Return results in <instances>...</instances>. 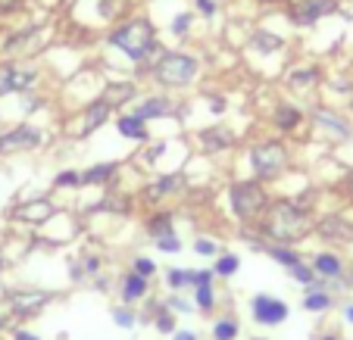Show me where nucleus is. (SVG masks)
I'll return each instance as SVG.
<instances>
[{"label":"nucleus","mask_w":353,"mask_h":340,"mask_svg":"<svg viewBox=\"0 0 353 340\" xmlns=\"http://www.w3.org/2000/svg\"><path fill=\"white\" fill-rule=\"evenodd\" d=\"M197 10L203 16H213V0H197Z\"/></svg>","instance_id":"nucleus-42"},{"label":"nucleus","mask_w":353,"mask_h":340,"mask_svg":"<svg viewBox=\"0 0 353 340\" xmlns=\"http://www.w3.org/2000/svg\"><path fill=\"white\" fill-rule=\"evenodd\" d=\"M75 184H81L79 172H63L60 178H57V187H75Z\"/></svg>","instance_id":"nucleus-36"},{"label":"nucleus","mask_w":353,"mask_h":340,"mask_svg":"<svg viewBox=\"0 0 353 340\" xmlns=\"http://www.w3.org/2000/svg\"><path fill=\"white\" fill-rule=\"evenodd\" d=\"M50 213H54V206L47 200H34V203H28V206L16 209V215H19V219H28V222H44Z\"/></svg>","instance_id":"nucleus-15"},{"label":"nucleus","mask_w":353,"mask_h":340,"mask_svg":"<svg viewBox=\"0 0 353 340\" xmlns=\"http://www.w3.org/2000/svg\"><path fill=\"white\" fill-rule=\"evenodd\" d=\"M163 153V144H157V147H150V150H147V160H157V156H160Z\"/></svg>","instance_id":"nucleus-44"},{"label":"nucleus","mask_w":353,"mask_h":340,"mask_svg":"<svg viewBox=\"0 0 353 340\" xmlns=\"http://www.w3.org/2000/svg\"><path fill=\"white\" fill-rule=\"evenodd\" d=\"M197 75V60L188 54H166L157 66V78L163 85H188V81Z\"/></svg>","instance_id":"nucleus-4"},{"label":"nucleus","mask_w":353,"mask_h":340,"mask_svg":"<svg viewBox=\"0 0 353 340\" xmlns=\"http://www.w3.org/2000/svg\"><path fill=\"white\" fill-rule=\"evenodd\" d=\"M132 97H134V87L132 85H110L107 94H103L100 100L107 103V107H116V103H125V100H132Z\"/></svg>","instance_id":"nucleus-19"},{"label":"nucleus","mask_w":353,"mask_h":340,"mask_svg":"<svg viewBox=\"0 0 353 340\" xmlns=\"http://www.w3.org/2000/svg\"><path fill=\"white\" fill-rule=\"evenodd\" d=\"M175 340H197V337H194V334H188V331H179V334H175Z\"/></svg>","instance_id":"nucleus-46"},{"label":"nucleus","mask_w":353,"mask_h":340,"mask_svg":"<svg viewBox=\"0 0 353 340\" xmlns=\"http://www.w3.org/2000/svg\"><path fill=\"white\" fill-rule=\"evenodd\" d=\"M254 41H256V47H260V50H279V47H281V38H275V34H269V32H256Z\"/></svg>","instance_id":"nucleus-30"},{"label":"nucleus","mask_w":353,"mask_h":340,"mask_svg":"<svg viewBox=\"0 0 353 340\" xmlns=\"http://www.w3.org/2000/svg\"><path fill=\"white\" fill-rule=\"evenodd\" d=\"M16 340H38L34 334H28V331H16Z\"/></svg>","instance_id":"nucleus-45"},{"label":"nucleus","mask_w":353,"mask_h":340,"mask_svg":"<svg viewBox=\"0 0 353 340\" xmlns=\"http://www.w3.org/2000/svg\"><path fill=\"white\" fill-rule=\"evenodd\" d=\"M313 78H316L313 69H307V72H294L291 75V85L294 87H303V85H313Z\"/></svg>","instance_id":"nucleus-34"},{"label":"nucleus","mask_w":353,"mask_h":340,"mask_svg":"<svg viewBox=\"0 0 353 340\" xmlns=\"http://www.w3.org/2000/svg\"><path fill=\"white\" fill-rule=\"evenodd\" d=\"M297 122H300V113L294 107H279L275 109V125H279L281 131H291Z\"/></svg>","instance_id":"nucleus-22"},{"label":"nucleus","mask_w":353,"mask_h":340,"mask_svg":"<svg viewBox=\"0 0 353 340\" xmlns=\"http://www.w3.org/2000/svg\"><path fill=\"white\" fill-rule=\"evenodd\" d=\"M213 334H216V340H234V337H238V321H234V319L216 321Z\"/></svg>","instance_id":"nucleus-26"},{"label":"nucleus","mask_w":353,"mask_h":340,"mask_svg":"<svg viewBox=\"0 0 353 340\" xmlns=\"http://www.w3.org/2000/svg\"><path fill=\"white\" fill-rule=\"evenodd\" d=\"M110 44L125 50L132 60H144V56L150 54V47H154V28H150V22L134 19V22H128V25L116 28V32L110 34Z\"/></svg>","instance_id":"nucleus-2"},{"label":"nucleus","mask_w":353,"mask_h":340,"mask_svg":"<svg viewBox=\"0 0 353 340\" xmlns=\"http://www.w3.org/2000/svg\"><path fill=\"white\" fill-rule=\"evenodd\" d=\"M269 256H272V259H279L281 266H288V268L297 266V262H300V256L294 253L291 247H279V244H275V247H269Z\"/></svg>","instance_id":"nucleus-25"},{"label":"nucleus","mask_w":353,"mask_h":340,"mask_svg":"<svg viewBox=\"0 0 353 340\" xmlns=\"http://www.w3.org/2000/svg\"><path fill=\"white\" fill-rule=\"evenodd\" d=\"M144 290H147V278H141L138 272L128 275L125 284H122V297H125V303H132V300H138V297H144Z\"/></svg>","instance_id":"nucleus-20"},{"label":"nucleus","mask_w":353,"mask_h":340,"mask_svg":"<svg viewBox=\"0 0 353 340\" xmlns=\"http://www.w3.org/2000/svg\"><path fill=\"white\" fill-rule=\"evenodd\" d=\"M291 275L300 281V284H310V281H313V268L300 266V262H297V266H291Z\"/></svg>","instance_id":"nucleus-33"},{"label":"nucleus","mask_w":353,"mask_h":340,"mask_svg":"<svg viewBox=\"0 0 353 340\" xmlns=\"http://www.w3.org/2000/svg\"><path fill=\"white\" fill-rule=\"evenodd\" d=\"M238 272V256H222L219 262H216V275H234Z\"/></svg>","instance_id":"nucleus-31"},{"label":"nucleus","mask_w":353,"mask_h":340,"mask_svg":"<svg viewBox=\"0 0 353 340\" xmlns=\"http://www.w3.org/2000/svg\"><path fill=\"white\" fill-rule=\"evenodd\" d=\"M197 306L203 309V312H210V309L216 306V297H213V287H210V284L197 287Z\"/></svg>","instance_id":"nucleus-29"},{"label":"nucleus","mask_w":353,"mask_h":340,"mask_svg":"<svg viewBox=\"0 0 353 340\" xmlns=\"http://www.w3.org/2000/svg\"><path fill=\"white\" fill-rule=\"evenodd\" d=\"M16 3H19V0H0V13H10V10H16Z\"/></svg>","instance_id":"nucleus-43"},{"label":"nucleus","mask_w":353,"mask_h":340,"mask_svg":"<svg viewBox=\"0 0 353 340\" xmlns=\"http://www.w3.org/2000/svg\"><path fill=\"white\" fill-rule=\"evenodd\" d=\"M316 122H319V125H325V128H332L338 138H347V134H350L347 122H341V119H334V116H328L325 109H319V113H316Z\"/></svg>","instance_id":"nucleus-23"},{"label":"nucleus","mask_w":353,"mask_h":340,"mask_svg":"<svg viewBox=\"0 0 353 340\" xmlns=\"http://www.w3.org/2000/svg\"><path fill=\"white\" fill-rule=\"evenodd\" d=\"M150 234H154V237H169V234H172V215L169 213H163V215H157V219H150Z\"/></svg>","instance_id":"nucleus-24"},{"label":"nucleus","mask_w":353,"mask_h":340,"mask_svg":"<svg viewBox=\"0 0 353 340\" xmlns=\"http://www.w3.org/2000/svg\"><path fill=\"white\" fill-rule=\"evenodd\" d=\"M119 131L125 138H134V140H144L147 138V128H144V119L141 116H122L119 119Z\"/></svg>","instance_id":"nucleus-17"},{"label":"nucleus","mask_w":353,"mask_h":340,"mask_svg":"<svg viewBox=\"0 0 353 340\" xmlns=\"http://www.w3.org/2000/svg\"><path fill=\"white\" fill-rule=\"evenodd\" d=\"M157 247H160L163 253H179V250H181V240L175 237V234H169V237H157Z\"/></svg>","instance_id":"nucleus-32"},{"label":"nucleus","mask_w":353,"mask_h":340,"mask_svg":"<svg viewBox=\"0 0 353 340\" xmlns=\"http://www.w3.org/2000/svg\"><path fill=\"white\" fill-rule=\"evenodd\" d=\"M113 175H116V166H113V162H107V166L88 169V172L81 175V181H85V184H100V181H110Z\"/></svg>","instance_id":"nucleus-21"},{"label":"nucleus","mask_w":353,"mask_h":340,"mask_svg":"<svg viewBox=\"0 0 353 340\" xmlns=\"http://www.w3.org/2000/svg\"><path fill=\"white\" fill-rule=\"evenodd\" d=\"M319 234L325 240H353V225L344 219H325L319 225Z\"/></svg>","instance_id":"nucleus-12"},{"label":"nucleus","mask_w":353,"mask_h":340,"mask_svg":"<svg viewBox=\"0 0 353 340\" xmlns=\"http://www.w3.org/2000/svg\"><path fill=\"white\" fill-rule=\"evenodd\" d=\"M285 147L281 144H260V147L250 150V169H254L256 178H275V175L285 169Z\"/></svg>","instance_id":"nucleus-5"},{"label":"nucleus","mask_w":353,"mask_h":340,"mask_svg":"<svg viewBox=\"0 0 353 340\" xmlns=\"http://www.w3.org/2000/svg\"><path fill=\"white\" fill-rule=\"evenodd\" d=\"M107 116H110V107L103 100H97V103H91V107H88V113H85V125H81V134H94L97 131L100 125H103V122H107Z\"/></svg>","instance_id":"nucleus-13"},{"label":"nucleus","mask_w":353,"mask_h":340,"mask_svg":"<svg viewBox=\"0 0 353 340\" xmlns=\"http://www.w3.org/2000/svg\"><path fill=\"white\" fill-rule=\"evenodd\" d=\"M250 312H254V321H260V325H279V321L288 319V306L269 294H256L254 303H250Z\"/></svg>","instance_id":"nucleus-6"},{"label":"nucleus","mask_w":353,"mask_h":340,"mask_svg":"<svg viewBox=\"0 0 353 340\" xmlns=\"http://www.w3.org/2000/svg\"><path fill=\"white\" fill-rule=\"evenodd\" d=\"M313 272H319L322 278H338L341 275V259L334 253H319L313 262Z\"/></svg>","instance_id":"nucleus-16"},{"label":"nucleus","mask_w":353,"mask_h":340,"mask_svg":"<svg viewBox=\"0 0 353 340\" xmlns=\"http://www.w3.org/2000/svg\"><path fill=\"white\" fill-rule=\"evenodd\" d=\"M307 228H310L307 213L300 206H294V203H275L272 213H269V222H266V234L275 240H281V244L300 240L307 234Z\"/></svg>","instance_id":"nucleus-1"},{"label":"nucleus","mask_w":353,"mask_h":340,"mask_svg":"<svg viewBox=\"0 0 353 340\" xmlns=\"http://www.w3.org/2000/svg\"><path fill=\"white\" fill-rule=\"evenodd\" d=\"M113 319H116V325H119V328H125V331L134 325V315L128 312V309H116V312H113Z\"/></svg>","instance_id":"nucleus-35"},{"label":"nucleus","mask_w":353,"mask_h":340,"mask_svg":"<svg viewBox=\"0 0 353 340\" xmlns=\"http://www.w3.org/2000/svg\"><path fill=\"white\" fill-rule=\"evenodd\" d=\"M134 272H138L141 278H147V275H154V272H157V266H154L150 259H138V262H134Z\"/></svg>","instance_id":"nucleus-38"},{"label":"nucleus","mask_w":353,"mask_h":340,"mask_svg":"<svg viewBox=\"0 0 353 340\" xmlns=\"http://www.w3.org/2000/svg\"><path fill=\"white\" fill-rule=\"evenodd\" d=\"M347 193H350V197H353V172L347 175Z\"/></svg>","instance_id":"nucleus-47"},{"label":"nucleus","mask_w":353,"mask_h":340,"mask_svg":"<svg viewBox=\"0 0 353 340\" xmlns=\"http://www.w3.org/2000/svg\"><path fill=\"white\" fill-rule=\"evenodd\" d=\"M266 206V193L256 181H238L232 187V209L238 219H254L256 213H263Z\"/></svg>","instance_id":"nucleus-3"},{"label":"nucleus","mask_w":353,"mask_h":340,"mask_svg":"<svg viewBox=\"0 0 353 340\" xmlns=\"http://www.w3.org/2000/svg\"><path fill=\"white\" fill-rule=\"evenodd\" d=\"M157 325H160V331H163V334H169V331H172V315H169V312H160Z\"/></svg>","instance_id":"nucleus-39"},{"label":"nucleus","mask_w":353,"mask_h":340,"mask_svg":"<svg viewBox=\"0 0 353 340\" xmlns=\"http://www.w3.org/2000/svg\"><path fill=\"white\" fill-rule=\"evenodd\" d=\"M210 281H213V272H194V281H191V284L203 287V284H210Z\"/></svg>","instance_id":"nucleus-40"},{"label":"nucleus","mask_w":353,"mask_h":340,"mask_svg":"<svg viewBox=\"0 0 353 340\" xmlns=\"http://www.w3.org/2000/svg\"><path fill=\"white\" fill-rule=\"evenodd\" d=\"M194 250H197L200 256H216V244H213V240H203V237L194 244Z\"/></svg>","instance_id":"nucleus-37"},{"label":"nucleus","mask_w":353,"mask_h":340,"mask_svg":"<svg viewBox=\"0 0 353 340\" xmlns=\"http://www.w3.org/2000/svg\"><path fill=\"white\" fill-rule=\"evenodd\" d=\"M328 13H338V0H303V3L294 10V22L313 25V22H319L322 16H328Z\"/></svg>","instance_id":"nucleus-8"},{"label":"nucleus","mask_w":353,"mask_h":340,"mask_svg":"<svg viewBox=\"0 0 353 340\" xmlns=\"http://www.w3.org/2000/svg\"><path fill=\"white\" fill-rule=\"evenodd\" d=\"M344 319H347V321H353V306H347V309H344Z\"/></svg>","instance_id":"nucleus-48"},{"label":"nucleus","mask_w":353,"mask_h":340,"mask_svg":"<svg viewBox=\"0 0 353 340\" xmlns=\"http://www.w3.org/2000/svg\"><path fill=\"white\" fill-rule=\"evenodd\" d=\"M41 144V131L32 125H19L0 138V153H16V150H32Z\"/></svg>","instance_id":"nucleus-7"},{"label":"nucleus","mask_w":353,"mask_h":340,"mask_svg":"<svg viewBox=\"0 0 353 340\" xmlns=\"http://www.w3.org/2000/svg\"><path fill=\"white\" fill-rule=\"evenodd\" d=\"M194 281V272H188V268H172L169 272V287H175V290H181L185 284H191Z\"/></svg>","instance_id":"nucleus-28"},{"label":"nucleus","mask_w":353,"mask_h":340,"mask_svg":"<svg viewBox=\"0 0 353 340\" xmlns=\"http://www.w3.org/2000/svg\"><path fill=\"white\" fill-rule=\"evenodd\" d=\"M232 140H234L232 131H228V128H222V125L200 131V144H203V150H207V153H219V150L232 147Z\"/></svg>","instance_id":"nucleus-11"},{"label":"nucleus","mask_w":353,"mask_h":340,"mask_svg":"<svg viewBox=\"0 0 353 340\" xmlns=\"http://www.w3.org/2000/svg\"><path fill=\"white\" fill-rule=\"evenodd\" d=\"M47 300H50V294H47V290H13V294H10V303H13V309L19 315L41 312V309L47 306Z\"/></svg>","instance_id":"nucleus-9"},{"label":"nucleus","mask_w":353,"mask_h":340,"mask_svg":"<svg viewBox=\"0 0 353 340\" xmlns=\"http://www.w3.org/2000/svg\"><path fill=\"white\" fill-rule=\"evenodd\" d=\"M332 306V300H328V294H307L303 297V309H310V312H322V309H328Z\"/></svg>","instance_id":"nucleus-27"},{"label":"nucleus","mask_w":353,"mask_h":340,"mask_svg":"<svg viewBox=\"0 0 353 340\" xmlns=\"http://www.w3.org/2000/svg\"><path fill=\"white\" fill-rule=\"evenodd\" d=\"M134 116H141V119H163V116H172V103L163 100V97H150Z\"/></svg>","instance_id":"nucleus-14"},{"label":"nucleus","mask_w":353,"mask_h":340,"mask_svg":"<svg viewBox=\"0 0 353 340\" xmlns=\"http://www.w3.org/2000/svg\"><path fill=\"white\" fill-rule=\"evenodd\" d=\"M188 25H191V16H179V19H175L172 22V28H175V32H188Z\"/></svg>","instance_id":"nucleus-41"},{"label":"nucleus","mask_w":353,"mask_h":340,"mask_svg":"<svg viewBox=\"0 0 353 340\" xmlns=\"http://www.w3.org/2000/svg\"><path fill=\"white\" fill-rule=\"evenodd\" d=\"M179 187H181V178H179V175H166V178H160L157 184H150L147 197H150V200H160V197H166V193H175Z\"/></svg>","instance_id":"nucleus-18"},{"label":"nucleus","mask_w":353,"mask_h":340,"mask_svg":"<svg viewBox=\"0 0 353 340\" xmlns=\"http://www.w3.org/2000/svg\"><path fill=\"white\" fill-rule=\"evenodd\" d=\"M32 81H34L32 69H16V66H3V69H0V94L26 91Z\"/></svg>","instance_id":"nucleus-10"}]
</instances>
